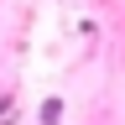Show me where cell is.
Wrapping results in <instances>:
<instances>
[{"label": "cell", "instance_id": "cell-1", "mask_svg": "<svg viewBox=\"0 0 125 125\" xmlns=\"http://www.w3.org/2000/svg\"><path fill=\"white\" fill-rule=\"evenodd\" d=\"M57 120H62V104L47 99V104H42V125H57Z\"/></svg>", "mask_w": 125, "mask_h": 125}]
</instances>
